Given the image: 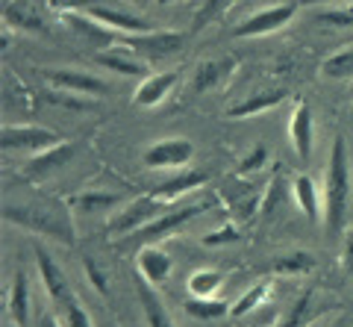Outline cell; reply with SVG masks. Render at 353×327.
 <instances>
[{"label": "cell", "mask_w": 353, "mask_h": 327, "mask_svg": "<svg viewBox=\"0 0 353 327\" xmlns=\"http://www.w3.org/2000/svg\"><path fill=\"white\" fill-rule=\"evenodd\" d=\"M292 192H294V201H297V206H301V212L306 215V221L318 224V218H324V212L318 210V189H315L312 177H306V174L294 177Z\"/></svg>", "instance_id": "44dd1931"}, {"label": "cell", "mask_w": 353, "mask_h": 327, "mask_svg": "<svg viewBox=\"0 0 353 327\" xmlns=\"http://www.w3.org/2000/svg\"><path fill=\"white\" fill-rule=\"evenodd\" d=\"M65 141L57 130L39 127V124H6L0 130V148L3 150H30V154H39V150H48L53 145Z\"/></svg>", "instance_id": "3957f363"}, {"label": "cell", "mask_w": 353, "mask_h": 327, "mask_svg": "<svg viewBox=\"0 0 353 327\" xmlns=\"http://www.w3.org/2000/svg\"><path fill=\"white\" fill-rule=\"evenodd\" d=\"M97 65H103L106 71H115L121 77H141L145 74V65L141 62H132L127 57H118V53H97Z\"/></svg>", "instance_id": "83f0119b"}, {"label": "cell", "mask_w": 353, "mask_h": 327, "mask_svg": "<svg viewBox=\"0 0 353 327\" xmlns=\"http://www.w3.org/2000/svg\"><path fill=\"white\" fill-rule=\"evenodd\" d=\"M77 148L71 145V141H59V145H53L48 150H39V154H32V159L24 166V177L27 180H41L48 177V174L59 171L62 166H68V162L74 159Z\"/></svg>", "instance_id": "8fae6325"}, {"label": "cell", "mask_w": 353, "mask_h": 327, "mask_svg": "<svg viewBox=\"0 0 353 327\" xmlns=\"http://www.w3.org/2000/svg\"><path fill=\"white\" fill-rule=\"evenodd\" d=\"M157 3H162V6H165V3H171V0H157Z\"/></svg>", "instance_id": "60d3db41"}, {"label": "cell", "mask_w": 353, "mask_h": 327, "mask_svg": "<svg viewBox=\"0 0 353 327\" xmlns=\"http://www.w3.org/2000/svg\"><path fill=\"white\" fill-rule=\"evenodd\" d=\"M221 286H224V275L215 268H201L189 277V292L194 298H212Z\"/></svg>", "instance_id": "484cf974"}, {"label": "cell", "mask_w": 353, "mask_h": 327, "mask_svg": "<svg viewBox=\"0 0 353 327\" xmlns=\"http://www.w3.org/2000/svg\"><path fill=\"white\" fill-rule=\"evenodd\" d=\"M44 80L50 86H57L59 92H71V95H92V97H101L109 92V83L94 77V74H85V71H77V68H41Z\"/></svg>", "instance_id": "52a82bcc"}, {"label": "cell", "mask_w": 353, "mask_h": 327, "mask_svg": "<svg viewBox=\"0 0 353 327\" xmlns=\"http://www.w3.org/2000/svg\"><path fill=\"white\" fill-rule=\"evenodd\" d=\"M136 292H139V304H141V313H145V319H148V327H176L171 321L168 310L162 307V298L153 292V286L145 277H139Z\"/></svg>", "instance_id": "e0dca14e"}, {"label": "cell", "mask_w": 353, "mask_h": 327, "mask_svg": "<svg viewBox=\"0 0 353 327\" xmlns=\"http://www.w3.org/2000/svg\"><path fill=\"white\" fill-rule=\"evenodd\" d=\"M289 136H292V148L294 154L303 162L312 159V148H315V121H312V109L309 103H301L292 112V124H289Z\"/></svg>", "instance_id": "7c38bea8"}, {"label": "cell", "mask_w": 353, "mask_h": 327, "mask_svg": "<svg viewBox=\"0 0 353 327\" xmlns=\"http://www.w3.org/2000/svg\"><path fill=\"white\" fill-rule=\"evenodd\" d=\"M341 266H345V271L353 277V236L345 239V254H341Z\"/></svg>", "instance_id": "74e56055"}, {"label": "cell", "mask_w": 353, "mask_h": 327, "mask_svg": "<svg viewBox=\"0 0 353 327\" xmlns=\"http://www.w3.org/2000/svg\"><path fill=\"white\" fill-rule=\"evenodd\" d=\"M62 315H65V327H92V319H88V313L83 310V304L77 298L65 307Z\"/></svg>", "instance_id": "e575fe53"}, {"label": "cell", "mask_w": 353, "mask_h": 327, "mask_svg": "<svg viewBox=\"0 0 353 327\" xmlns=\"http://www.w3.org/2000/svg\"><path fill=\"white\" fill-rule=\"evenodd\" d=\"M227 3H230V0H206V6H203L197 15H194V30L206 27L209 21H215V18H218V15L227 9Z\"/></svg>", "instance_id": "836d02e7"}, {"label": "cell", "mask_w": 353, "mask_h": 327, "mask_svg": "<svg viewBox=\"0 0 353 327\" xmlns=\"http://www.w3.org/2000/svg\"><path fill=\"white\" fill-rule=\"evenodd\" d=\"M39 327H62V324H59V319L53 313H44L41 319H39Z\"/></svg>", "instance_id": "f35d334b"}, {"label": "cell", "mask_w": 353, "mask_h": 327, "mask_svg": "<svg viewBox=\"0 0 353 327\" xmlns=\"http://www.w3.org/2000/svg\"><path fill=\"white\" fill-rule=\"evenodd\" d=\"M197 212H203V204H201V206H197V204H192V206H183V210H176V212H162L159 218H153L150 224L141 227V230L130 233V242L157 245L159 239H165V236H168L171 230H180V227H183L185 221H192V218H194Z\"/></svg>", "instance_id": "30bf717a"}, {"label": "cell", "mask_w": 353, "mask_h": 327, "mask_svg": "<svg viewBox=\"0 0 353 327\" xmlns=\"http://www.w3.org/2000/svg\"><path fill=\"white\" fill-rule=\"evenodd\" d=\"M236 68V59L227 57V59H209L203 62L201 68L194 71V80H192V92L194 95H203L209 89H215L218 83H224L230 77V71Z\"/></svg>", "instance_id": "2e32d148"}, {"label": "cell", "mask_w": 353, "mask_h": 327, "mask_svg": "<svg viewBox=\"0 0 353 327\" xmlns=\"http://www.w3.org/2000/svg\"><path fill=\"white\" fill-rule=\"evenodd\" d=\"M321 74L330 80L350 77L353 74V48H341V50L333 53V57H327L324 65H321Z\"/></svg>", "instance_id": "4316f807"}, {"label": "cell", "mask_w": 353, "mask_h": 327, "mask_svg": "<svg viewBox=\"0 0 353 327\" xmlns=\"http://www.w3.org/2000/svg\"><path fill=\"white\" fill-rule=\"evenodd\" d=\"M283 101H285V92H283V89L253 95V97H248V101L230 106V109H227V118H250V115H259V112H265V109L277 106V103H283Z\"/></svg>", "instance_id": "7402d4cb"}, {"label": "cell", "mask_w": 353, "mask_h": 327, "mask_svg": "<svg viewBox=\"0 0 353 327\" xmlns=\"http://www.w3.org/2000/svg\"><path fill=\"white\" fill-rule=\"evenodd\" d=\"M121 201V195L118 192H80V195H71L68 204L74 212H83V215H94V212H109L112 210V206H118Z\"/></svg>", "instance_id": "d6986e66"}, {"label": "cell", "mask_w": 353, "mask_h": 327, "mask_svg": "<svg viewBox=\"0 0 353 327\" xmlns=\"http://www.w3.org/2000/svg\"><path fill=\"white\" fill-rule=\"evenodd\" d=\"M265 159H268V150H265V145H256L253 148V154L245 157V162H241L239 174H248V171H256L259 166H265Z\"/></svg>", "instance_id": "d590c367"}, {"label": "cell", "mask_w": 353, "mask_h": 327, "mask_svg": "<svg viewBox=\"0 0 353 327\" xmlns=\"http://www.w3.org/2000/svg\"><path fill=\"white\" fill-rule=\"evenodd\" d=\"M271 271L274 275H285V277H301V275L315 271V257L309 250H292V254H283L274 259Z\"/></svg>", "instance_id": "603a6c76"}, {"label": "cell", "mask_w": 353, "mask_h": 327, "mask_svg": "<svg viewBox=\"0 0 353 327\" xmlns=\"http://www.w3.org/2000/svg\"><path fill=\"white\" fill-rule=\"evenodd\" d=\"M315 289H306L301 298L294 301V307L289 310V315L280 321V327H306L315 319Z\"/></svg>", "instance_id": "d4e9b609"}, {"label": "cell", "mask_w": 353, "mask_h": 327, "mask_svg": "<svg viewBox=\"0 0 353 327\" xmlns=\"http://www.w3.org/2000/svg\"><path fill=\"white\" fill-rule=\"evenodd\" d=\"M176 86V71H165V74H148L141 86L132 95V103L141 106V109H150V106H159L165 97L171 95V89Z\"/></svg>", "instance_id": "5bb4252c"}, {"label": "cell", "mask_w": 353, "mask_h": 327, "mask_svg": "<svg viewBox=\"0 0 353 327\" xmlns=\"http://www.w3.org/2000/svg\"><path fill=\"white\" fill-rule=\"evenodd\" d=\"M83 12H85V15H92L97 24L112 27V30H118V32H150V30H153L150 21L136 18V15H130V12H121V9H112V6L92 3V6H85Z\"/></svg>", "instance_id": "4fadbf2b"}, {"label": "cell", "mask_w": 353, "mask_h": 327, "mask_svg": "<svg viewBox=\"0 0 353 327\" xmlns=\"http://www.w3.org/2000/svg\"><path fill=\"white\" fill-rule=\"evenodd\" d=\"M297 15V6L294 3H277V6H268V9H259V12L248 15L239 27H233V36L236 39H253V36H268V32H277L283 30L289 21Z\"/></svg>", "instance_id": "277c9868"}, {"label": "cell", "mask_w": 353, "mask_h": 327, "mask_svg": "<svg viewBox=\"0 0 353 327\" xmlns=\"http://www.w3.org/2000/svg\"><path fill=\"white\" fill-rule=\"evenodd\" d=\"M165 201H159L157 195H145V198H136L124 212H118L112 221H109V233H136L145 224H150L153 218L162 215Z\"/></svg>", "instance_id": "ba28073f"}, {"label": "cell", "mask_w": 353, "mask_h": 327, "mask_svg": "<svg viewBox=\"0 0 353 327\" xmlns=\"http://www.w3.org/2000/svg\"><path fill=\"white\" fill-rule=\"evenodd\" d=\"M139 275L145 277L150 286H159V283H165L168 280V275H171V268H174V263H171V257L165 254L162 248H157V245H145L139 250Z\"/></svg>", "instance_id": "9a60e30c"}, {"label": "cell", "mask_w": 353, "mask_h": 327, "mask_svg": "<svg viewBox=\"0 0 353 327\" xmlns=\"http://www.w3.org/2000/svg\"><path fill=\"white\" fill-rule=\"evenodd\" d=\"M183 307L192 319H201V321H212V319H221V315H230V304L215 301V298H194L192 295Z\"/></svg>", "instance_id": "cb8c5ba5"}, {"label": "cell", "mask_w": 353, "mask_h": 327, "mask_svg": "<svg viewBox=\"0 0 353 327\" xmlns=\"http://www.w3.org/2000/svg\"><path fill=\"white\" fill-rule=\"evenodd\" d=\"M6 21H9V24H15V27H21V30H30V32H41V36H44V32H48V30H44V24H41V21H39V15H30V12H24V9H21V6H6Z\"/></svg>", "instance_id": "f546056e"}, {"label": "cell", "mask_w": 353, "mask_h": 327, "mask_svg": "<svg viewBox=\"0 0 353 327\" xmlns=\"http://www.w3.org/2000/svg\"><path fill=\"white\" fill-rule=\"evenodd\" d=\"M265 295H268V286H265V283H256V286H253L250 292H245V295H241L233 307H230V315H233V319H241V315H248L250 310H256L259 304L265 301Z\"/></svg>", "instance_id": "f1b7e54d"}, {"label": "cell", "mask_w": 353, "mask_h": 327, "mask_svg": "<svg viewBox=\"0 0 353 327\" xmlns=\"http://www.w3.org/2000/svg\"><path fill=\"white\" fill-rule=\"evenodd\" d=\"M3 221H12L36 236L59 239L74 245V221L65 206H3Z\"/></svg>", "instance_id": "7a4b0ae2"}, {"label": "cell", "mask_w": 353, "mask_h": 327, "mask_svg": "<svg viewBox=\"0 0 353 327\" xmlns=\"http://www.w3.org/2000/svg\"><path fill=\"white\" fill-rule=\"evenodd\" d=\"M201 242L206 245V248H218V245H233V242H239V230L233 224H227V227H218V230H212V233H206Z\"/></svg>", "instance_id": "d6a6232c"}, {"label": "cell", "mask_w": 353, "mask_h": 327, "mask_svg": "<svg viewBox=\"0 0 353 327\" xmlns=\"http://www.w3.org/2000/svg\"><path fill=\"white\" fill-rule=\"evenodd\" d=\"M83 271H85V277H88V283H92V289L97 292V295H106V292H109L106 275L97 268V263H94L92 257H83Z\"/></svg>", "instance_id": "1f68e13d"}, {"label": "cell", "mask_w": 353, "mask_h": 327, "mask_svg": "<svg viewBox=\"0 0 353 327\" xmlns=\"http://www.w3.org/2000/svg\"><path fill=\"white\" fill-rule=\"evenodd\" d=\"M36 266H39V277L44 283L48 298L57 304L59 313H65V307L74 301V292H71V283H68V277H65V271L53 263V257L41 245H36Z\"/></svg>", "instance_id": "8992f818"}, {"label": "cell", "mask_w": 353, "mask_h": 327, "mask_svg": "<svg viewBox=\"0 0 353 327\" xmlns=\"http://www.w3.org/2000/svg\"><path fill=\"white\" fill-rule=\"evenodd\" d=\"M141 159H145L148 168H174V171H183L194 159V145H192L189 139H183V136L162 139V141H157V145H150Z\"/></svg>", "instance_id": "5b68a950"}, {"label": "cell", "mask_w": 353, "mask_h": 327, "mask_svg": "<svg viewBox=\"0 0 353 327\" xmlns=\"http://www.w3.org/2000/svg\"><path fill=\"white\" fill-rule=\"evenodd\" d=\"M6 310H9V315H12V321L18 327L30 324V283H27L24 271H18V275L12 277V289H9Z\"/></svg>", "instance_id": "ffe728a7"}, {"label": "cell", "mask_w": 353, "mask_h": 327, "mask_svg": "<svg viewBox=\"0 0 353 327\" xmlns=\"http://www.w3.org/2000/svg\"><path fill=\"white\" fill-rule=\"evenodd\" d=\"M336 327H350V321H347V319H341V321H339Z\"/></svg>", "instance_id": "ab89813d"}, {"label": "cell", "mask_w": 353, "mask_h": 327, "mask_svg": "<svg viewBox=\"0 0 353 327\" xmlns=\"http://www.w3.org/2000/svg\"><path fill=\"white\" fill-rule=\"evenodd\" d=\"M206 183V171H192V168H183V171H176L171 180H165L162 186L153 189V195H157L159 201H174L176 195H185V192H192V189H201Z\"/></svg>", "instance_id": "ac0fdd59"}, {"label": "cell", "mask_w": 353, "mask_h": 327, "mask_svg": "<svg viewBox=\"0 0 353 327\" xmlns=\"http://www.w3.org/2000/svg\"><path fill=\"white\" fill-rule=\"evenodd\" d=\"M15 327H18V324H15Z\"/></svg>", "instance_id": "b9f144b4"}, {"label": "cell", "mask_w": 353, "mask_h": 327, "mask_svg": "<svg viewBox=\"0 0 353 327\" xmlns=\"http://www.w3.org/2000/svg\"><path fill=\"white\" fill-rule=\"evenodd\" d=\"M280 195H283V177L277 174V177L271 180V186H268V195H265V201H262V212H274V206H277Z\"/></svg>", "instance_id": "8d00e7d4"}, {"label": "cell", "mask_w": 353, "mask_h": 327, "mask_svg": "<svg viewBox=\"0 0 353 327\" xmlns=\"http://www.w3.org/2000/svg\"><path fill=\"white\" fill-rule=\"evenodd\" d=\"M347 204H350V159H347V141L345 136L333 139L327 162V180H324V230L330 239H339L347 221Z\"/></svg>", "instance_id": "6da1fadb"}, {"label": "cell", "mask_w": 353, "mask_h": 327, "mask_svg": "<svg viewBox=\"0 0 353 327\" xmlns=\"http://www.w3.org/2000/svg\"><path fill=\"white\" fill-rule=\"evenodd\" d=\"M318 24L327 27H353V6H341V9H321L315 12Z\"/></svg>", "instance_id": "4dcf8cb0"}, {"label": "cell", "mask_w": 353, "mask_h": 327, "mask_svg": "<svg viewBox=\"0 0 353 327\" xmlns=\"http://www.w3.org/2000/svg\"><path fill=\"white\" fill-rule=\"evenodd\" d=\"M121 41L130 50L148 53V57H171L183 48L185 36L183 32H171V30H150V32H124Z\"/></svg>", "instance_id": "9c48e42d"}]
</instances>
